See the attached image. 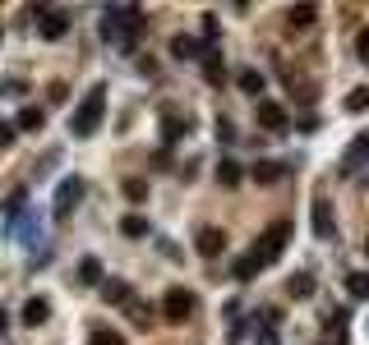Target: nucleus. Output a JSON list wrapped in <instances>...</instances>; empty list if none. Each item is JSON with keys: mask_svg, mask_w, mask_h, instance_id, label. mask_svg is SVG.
Instances as JSON below:
<instances>
[{"mask_svg": "<svg viewBox=\"0 0 369 345\" xmlns=\"http://www.w3.org/2000/svg\"><path fill=\"white\" fill-rule=\"evenodd\" d=\"M139 33H143V9L139 5H115V9L102 14V37L111 46H120V51H134Z\"/></svg>", "mask_w": 369, "mask_h": 345, "instance_id": "1", "label": "nucleus"}, {"mask_svg": "<svg viewBox=\"0 0 369 345\" xmlns=\"http://www.w3.org/2000/svg\"><path fill=\"white\" fill-rule=\"evenodd\" d=\"M102 115H106V83H93L88 97L79 102V111H74V120H70V134L74 138L97 134V129H102Z\"/></svg>", "mask_w": 369, "mask_h": 345, "instance_id": "2", "label": "nucleus"}, {"mask_svg": "<svg viewBox=\"0 0 369 345\" xmlns=\"http://www.w3.org/2000/svg\"><path fill=\"white\" fill-rule=\"evenodd\" d=\"M291 230H296V225H291L286 216H277V221H273V225H268V230L254 240V253H259V262H264V267H273V262L281 258V249H286Z\"/></svg>", "mask_w": 369, "mask_h": 345, "instance_id": "3", "label": "nucleus"}, {"mask_svg": "<svg viewBox=\"0 0 369 345\" xmlns=\"http://www.w3.org/2000/svg\"><path fill=\"white\" fill-rule=\"evenodd\" d=\"M33 18H37V33H42V42H61L65 33H70V14L56 5H33Z\"/></svg>", "mask_w": 369, "mask_h": 345, "instance_id": "4", "label": "nucleus"}, {"mask_svg": "<svg viewBox=\"0 0 369 345\" xmlns=\"http://www.w3.org/2000/svg\"><path fill=\"white\" fill-rule=\"evenodd\" d=\"M79 203H83V180H79V175H70V180H61V189H56L51 216H56V221H70V212Z\"/></svg>", "mask_w": 369, "mask_h": 345, "instance_id": "5", "label": "nucleus"}, {"mask_svg": "<svg viewBox=\"0 0 369 345\" xmlns=\"http://www.w3.org/2000/svg\"><path fill=\"white\" fill-rule=\"evenodd\" d=\"M162 313H167V322H184L194 313V290H184V285H171L167 299H162Z\"/></svg>", "mask_w": 369, "mask_h": 345, "instance_id": "6", "label": "nucleus"}, {"mask_svg": "<svg viewBox=\"0 0 369 345\" xmlns=\"http://www.w3.org/2000/svg\"><path fill=\"white\" fill-rule=\"evenodd\" d=\"M254 115H259V129H268V134H286L291 129V115H286L281 102H259Z\"/></svg>", "mask_w": 369, "mask_h": 345, "instance_id": "7", "label": "nucleus"}, {"mask_svg": "<svg viewBox=\"0 0 369 345\" xmlns=\"http://www.w3.org/2000/svg\"><path fill=\"white\" fill-rule=\"evenodd\" d=\"M194 249H199L203 258H217V253L227 249V230H222V225H203V230L194 235Z\"/></svg>", "mask_w": 369, "mask_h": 345, "instance_id": "8", "label": "nucleus"}, {"mask_svg": "<svg viewBox=\"0 0 369 345\" xmlns=\"http://www.w3.org/2000/svg\"><path fill=\"white\" fill-rule=\"evenodd\" d=\"M314 240H333V207H328V193H314Z\"/></svg>", "mask_w": 369, "mask_h": 345, "instance_id": "9", "label": "nucleus"}, {"mask_svg": "<svg viewBox=\"0 0 369 345\" xmlns=\"http://www.w3.org/2000/svg\"><path fill=\"white\" fill-rule=\"evenodd\" d=\"M97 294H102L106 304H130L134 294H130V281H120V276H106L102 285H97Z\"/></svg>", "mask_w": 369, "mask_h": 345, "instance_id": "10", "label": "nucleus"}, {"mask_svg": "<svg viewBox=\"0 0 369 345\" xmlns=\"http://www.w3.org/2000/svg\"><path fill=\"white\" fill-rule=\"evenodd\" d=\"M189 129H194L189 115H162V143H180Z\"/></svg>", "mask_w": 369, "mask_h": 345, "instance_id": "11", "label": "nucleus"}, {"mask_svg": "<svg viewBox=\"0 0 369 345\" xmlns=\"http://www.w3.org/2000/svg\"><path fill=\"white\" fill-rule=\"evenodd\" d=\"M236 83H240V92H245V97H259V102H264V87H268V78L259 74V69H240V78H236Z\"/></svg>", "mask_w": 369, "mask_h": 345, "instance_id": "12", "label": "nucleus"}, {"mask_svg": "<svg viewBox=\"0 0 369 345\" xmlns=\"http://www.w3.org/2000/svg\"><path fill=\"white\" fill-rule=\"evenodd\" d=\"M203 78H208L212 87L227 83V65H222V55H217V51H203Z\"/></svg>", "mask_w": 369, "mask_h": 345, "instance_id": "13", "label": "nucleus"}, {"mask_svg": "<svg viewBox=\"0 0 369 345\" xmlns=\"http://www.w3.org/2000/svg\"><path fill=\"white\" fill-rule=\"evenodd\" d=\"M46 318H51V304L46 299H28L24 304V327H42Z\"/></svg>", "mask_w": 369, "mask_h": 345, "instance_id": "14", "label": "nucleus"}, {"mask_svg": "<svg viewBox=\"0 0 369 345\" xmlns=\"http://www.w3.org/2000/svg\"><path fill=\"white\" fill-rule=\"evenodd\" d=\"M286 294L309 299V294H314V276H309V272H291V276H286Z\"/></svg>", "mask_w": 369, "mask_h": 345, "instance_id": "15", "label": "nucleus"}, {"mask_svg": "<svg viewBox=\"0 0 369 345\" xmlns=\"http://www.w3.org/2000/svg\"><path fill=\"white\" fill-rule=\"evenodd\" d=\"M259 272H264V262H259V253H254V249H249L245 258H240L236 267H231V276H236V281H254Z\"/></svg>", "mask_w": 369, "mask_h": 345, "instance_id": "16", "label": "nucleus"}, {"mask_svg": "<svg viewBox=\"0 0 369 345\" xmlns=\"http://www.w3.org/2000/svg\"><path fill=\"white\" fill-rule=\"evenodd\" d=\"M281 175H286V161H259L254 166V180L259 184H277Z\"/></svg>", "mask_w": 369, "mask_h": 345, "instance_id": "17", "label": "nucleus"}, {"mask_svg": "<svg viewBox=\"0 0 369 345\" xmlns=\"http://www.w3.org/2000/svg\"><path fill=\"white\" fill-rule=\"evenodd\" d=\"M240 175H245V171H240V161H231V156H222V161H217V180L227 184V189H236Z\"/></svg>", "mask_w": 369, "mask_h": 345, "instance_id": "18", "label": "nucleus"}, {"mask_svg": "<svg viewBox=\"0 0 369 345\" xmlns=\"http://www.w3.org/2000/svg\"><path fill=\"white\" fill-rule=\"evenodd\" d=\"M106 281V276H102V262H97V258H83L79 262V285H102Z\"/></svg>", "mask_w": 369, "mask_h": 345, "instance_id": "19", "label": "nucleus"}, {"mask_svg": "<svg viewBox=\"0 0 369 345\" xmlns=\"http://www.w3.org/2000/svg\"><path fill=\"white\" fill-rule=\"evenodd\" d=\"M199 51H203V42H194V37H176V42H171V55H176V60H194Z\"/></svg>", "mask_w": 369, "mask_h": 345, "instance_id": "20", "label": "nucleus"}, {"mask_svg": "<svg viewBox=\"0 0 369 345\" xmlns=\"http://www.w3.org/2000/svg\"><path fill=\"white\" fill-rule=\"evenodd\" d=\"M46 124V115L37 111V106H24V111H19V120H14V129H42Z\"/></svg>", "mask_w": 369, "mask_h": 345, "instance_id": "21", "label": "nucleus"}, {"mask_svg": "<svg viewBox=\"0 0 369 345\" xmlns=\"http://www.w3.org/2000/svg\"><path fill=\"white\" fill-rule=\"evenodd\" d=\"M314 23H318L314 5H296V9H291V28H314Z\"/></svg>", "mask_w": 369, "mask_h": 345, "instance_id": "22", "label": "nucleus"}, {"mask_svg": "<svg viewBox=\"0 0 369 345\" xmlns=\"http://www.w3.org/2000/svg\"><path fill=\"white\" fill-rule=\"evenodd\" d=\"M346 111H369V83H360V87H351V92H346Z\"/></svg>", "mask_w": 369, "mask_h": 345, "instance_id": "23", "label": "nucleus"}, {"mask_svg": "<svg viewBox=\"0 0 369 345\" xmlns=\"http://www.w3.org/2000/svg\"><path fill=\"white\" fill-rule=\"evenodd\" d=\"M125 309H130V318L139 322L143 331H148V322H152V304H143V299H130V304H125Z\"/></svg>", "mask_w": 369, "mask_h": 345, "instance_id": "24", "label": "nucleus"}, {"mask_svg": "<svg viewBox=\"0 0 369 345\" xmlns=\"http://www.w3.org/2000/svg\"><path fill=\"white\" fill-rule=\"evenodd\" d=\"M346 290H351L355 299H369V272H351L346 276Z\"/></svg>", "mask_w": 369, "mask_h": 345, "instance_id": "25", "label": "nucleus"}, {"mask_svg": "<svg viewBox=\"0 0 369 345\" xmlns=\"http://www.w3.org/2000/svg\"><path fill=\"white\" fill-rule=\"evenodd\" d=\"M120 230L130 235V240H143V235H148V216H125Z\"/></svg>", "mask_w": 369, "mask_h": 345, "instance_id": "26", "label": "nucleus"}, {"mask_svg": "<svg viewBox=\"0 0 369 345\" xmlns=\"http://www.w3.org/2000/svg\"><path fill=\"white\" fill-rule=\"evenodd\" d=\"M24 203H28V189H14V193H9V198H5V221H14V216L24 212Z\"/></svg>", "mask_w": 369, "mask_h": 345, "instance_id": "27", "label": "nucleus"}, {"mask_svg": "<svg viewBox=\"0 0 369 345\" xmlns=\"http://www.w3.org/2000/svg\"><path fill=\"white\" fill-rule=\"evenodd\" d=\"M120 189H125V198H130V203H143V198H148V180H125Z\"/></svg>", "mask_w": 369, "mask_h": 345, "instance_id": "28", "label": "nucleus"}, {"mask_svg": "<svg viewBox=\"0 0 369 345\" xmlns=\"http://www.w3.org/2000/svg\"><path fill=\"white\" fill-rule=\"evenodd\" d=\"M88 345H125V336H120V331H106V327H97L93 336H88Z\"/></svg>", "mask_w": 369, "mask_h": 345, "instance_id": "29", "label": "nucleus"}, {"mask_svg": "<svg viewBox=\"0 0 369 345\" xmlns=\"http://www.w3.org/2000/svg\"><path fill=\"white\" fill-rule=\"evenodd\" d=\"M365 156H369V134H360V138H355V147H351V161H346V171H351L355 161H365Z\"/></svg>", "mask_w": 369, "mask_h": 345, "instance_id": "30", "label": "nucleus"}, {"mask_svg": "<svg viewBox=\"0 0 369 345\" xmlns=\"http://www.w3.org/2000/svg\"><path fill=\"white\" fill-rule=\"evenodd\" d=\"M355 55L369 65V28H360V37H355Z\"/></svg>", "mask_w": 369, "mask_h": 345, "instance_id": "31", "label": "nucleus"}, {"mask_svg": "<svg viewBox=\"0 0 369 345\" xmlns=\"http://www.w3.org/2000/svg\"><path fill=\"white\" fill-rule=\"evenodd\" d=\"M254 345H281V341H277V331H273V327H259V336H254Z\"/></svg>", "mask_w": 369, "mask_h": 345, "instance_id": "32", "label": "nucleus"}, {"mask_svg": "<svg viewBox=\"0 0 369 345\" xmlns=\"http://www.w3.org/2000/svg\"><path fill=\"white\" fill-rule=\"evenodd\" d=\"M14 134H19L14 124H9V120H0V147H9V143H14Z\"/></svg>", "mask_w": 369, "mask_h": 345, "instance_id": "33", "label": "nucleus"}, {"mask_svg": "<svg viewBox=\"0 0 369 345\" xmlns=\"http://www.w3.org/2000/svg\"><path fill=\"white\" fill-rule=\"evenodd\" d=\"M217 138H222V143H231V138H236V124H231V120H217Z\"/></svg>", "mask_w": 369, "mask_h": 345, "instance_id": "34", "label": "nucleus"}, {"mask_svg": "<svg viewBox=\"0 0 369 345\" xmlns=\"http://www.w3.org/2000/svg\"><path fill=\"white\" fill-rule=\"evenodd\" d=\"M24 92V83H19V78H9V83H0V97H19Z\"/></svg>", "mask_w": 369, "mask_h": 345, "instance_id": "35", "label": "nucleus"}, {"mask_svg": "<svg viewBox=\"0 0 369 345\" xmlns=\"http://www.w3.org/2000/svg\"><path fill=\"white\" fill-rule=\"evenodd\" d=\"M5 331H9V313L0 309V336H5Z\"/></svg>", "mask_w": 369, "mask_h": 345, "instance_id": "36", "label": "nucleus"}, {"mask_svg": "<svg viewBox=\"0 0 369 345\" xmlns=\"http://www.w3.org/2000/svg\"><path fill=\"white\" fill-rule=\"evenodd\" d=\"M365 253H369V240H365Z\"/></svg>", "mask_w": 369, "mask_h": 345, "instance_id": "37", "label": "nucleus"}]
</instances>
